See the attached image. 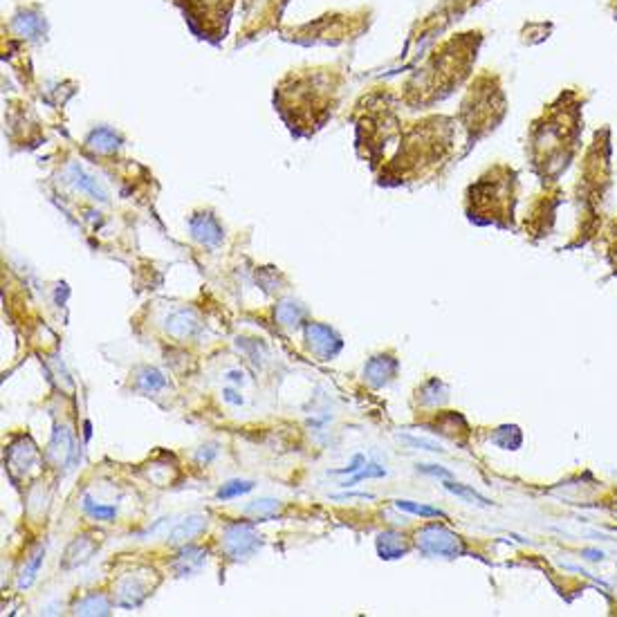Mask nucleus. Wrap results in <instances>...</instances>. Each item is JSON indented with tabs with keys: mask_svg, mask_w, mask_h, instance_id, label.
<instances>
[{
	"mask_svg": "<svg viewBox=\"0 0 617 617\" xmlns=\"http://www.w3.org/2000/svg\"><path fill=\"white\" fill-rule=\"evenodd\" d=\"M43 559H45V546H39L34 555L30 557V561L23 565L20 577H18V588H30L34 584V579H36V575H39V568H41Z\"/></svg>",
	"mask_w": 617,
	"mask_h": 617,
	"instance_id": "17",
	"label": "nucleus"
},
{
	"mask_svg": "<svg viewBox=\"0 0 617 617\" xmlns=\"http://www.w3.org/2000/svg\"><path fill=\"white\" fill-rule=\"evenodd\" d=\"M281 510V501L276 498H258V501H251L249 505L245 508V514H254L256 521H265L272 519V516Z\"/></svg>",
	"mask_w": 617,
	"mask_h": 617,
	"instance_id": "18",
	"label": "nucleus"
},
{
	"mask_svg": "<svg viewBox=\"0 0 617 617\" xmlns=\"http://www.w3.org/2000/svg\"><path fill=\"white\" fill-rule=\"evenodd\" d=\"M415 546L426 557H443V559H456L465 552L462 539L447 530L445 525H424L422 530L415 534Z\"/></svg>",
	"mask_w": 617,
	"mask_h": 617,
	"instance_id": "1",
	"label": "nucleus"
},
{
	"mask_svg": "<svg viewBox=\"0 0 617 617\" xmlns=\"http://www.w3.org/2000/svg\"><path fill=\"white\" fill-rule=\"evenodd\" d=\"M207 561V552L200 550V548H193V546H186L178 557H175L173 561V568L175 573H178L180 577H186V575H193L198 573L200 568L205 565Z\"/></svg>",
	"mask_w": 617,
	"mask_h": 617,
	"instance_id": "10",
	"label": "nucleus"
},
{
	"mask_svg": "<svg viewBox=\"0 0 617 617\" xmlns=\"http://www.w3.org/2000/svg\"><path fill=\"white\" fill-rule=\"evenodd\" d=\"M418 472L422 474H431V476H443V478H451V472L438 467V465H418Z\"/></svg>",
	"mask_w": 617,
	"mask_h": 617,
	"instance_id": "25",
	"label": "nucleus"
},
{
	"mask_svg": "<svg viewBox=\"0 0 617 617\" xmlns=\"http://www.w3.org/2000/svg\"><path fill=\"white\" fill-rule=\"evenodd\" d=\"M584 555H588V559H601L604 557V552H599V550H584Z\"/></svg>",
	"mask_w": 617,
	"mask_h": 617,
	"instance_id": "27",
	"label": "nucleus"
},
{
	"mask_svg": "<svg viewBox=\"0 0 617 617\" xmlns=\"http://www.w3.org/2000/svg\"><path fill=\"white\" fill-rule=\"evenodd\" d=\"M99 544L90 537V534H81L72 541V544L66 548L63 552V559H61V568L63 570H72V568H79V565L88 563L97 552Z\"/></svg>",
	"mask_w": 617,
	"mask_h": 617,
	"instance_id": "4",
	"label": "nucleus"
},
{
	"mask_svg": "<svg viewBox=\"0 0 617 617\" xmlns=\"http://www.w3.org/2000/svg\"><path fill=\"white\" fill-rule=\"evenodd\" d=\"M74 613L77 615H108L110 613V599L102 593H90L74 604Z\"/></svg>",
	"mask_w": 617,
	"mask_h": 617,
	"instance_id": "14",
	"label": "nucleus"
},
{
	"mask_svg": "<svg viewBox=\"0 0 617 617\" xmlns=\"http://www.w3.org/2000/svg\"><path fill=\"white\" fill-rule=\"evenodd\" d=\"M377 552L380 557L391 561V559H400L407 555V544H405V537L393 532V530H386L377 537Z\"/></svg>",
	"mask_w": 617,
	"mask_h": 617,
	"instance_id": "12",
	"label": "nucleus"
},
{
	"mask_svg": "<svg viewBox=\"0 0 617 617\" xmlns=\"http://www.w3.org/2000/svg\"><path fill=\"white\" fill-rule=\"evenodd\" d=\"M47 453L59 467H66V465L70 462V458L74 456V438H72V431L68 429V426H56L54 433H52V440H49Z\"/></svg>",
	"mask_w": 617,
	"mask_h": 617,
	"instance_id": "9",
	"label": "nucleus"
},
{
	"mask_svg": "<svg viewBox=\"0 0 617 617\" xmlns=\"http://www.w3.org/2000/svg\"><path fill=\"white\" fill-rule=\"evenodd\" d=\"M364 465H366V458L361 456V453H357L355 458H352V462L348 465V467H344V469H337V472H333V474H357Z\"/></svg>",
	"mask_w": 617,
	"mask_h": 617,
	"instance_id": "24",
	"label": "nucleus"
},
{
	"mask_svg": "<svg viewBox=\"0 0 617 617\" xmlns=\"http://www.w3.org/2000/svg\"><path fill=\"white\" fill-rule=\"evenodd\" d=\"M380 476H386V469L380 467L377 462H369V465H364V469H359L355 476L348 478L346 483H342V487H352V485H357L359 481H366V478H380Z\"/></svg>",
	"mask_w": 617,
	"mask_h": 617,
	"instance_id": "22",
	"label": "nucleus"
},
{
	"mask_svg": "<svg viewBox=\"0 0 617 617\" xmlns=\"http://www.w3.org/2000/svg\"><path fill=\"white\" fill-rule=\"evenodd\" d=\"M220 546L224 550V555L234 559V561H245L249 557H254L263 546V537L256 532L254 523L247 521H238L224 527Z\"/></svg>",
	"mask_w": 617,
	"mask_h": 617,
	"instance_id": "2",
	"label": "nucleus"
},
{
	"mask_svg": "<svg viewBox=\"0 0 617 617\" xmlns=\"http://www.w3.org/2000/svg\"><path fill=\"white\" fill-rule=\"evenodd\" d=\"M205 527H207V516L188 514V516H184L182 521H175V525L171 527V532L167 534V539L171 541V544H186V541H191L198 534H203Z\"/></svg>",
	"mask_w": 617,
	"mask_h": 617,
	"instance_id": "8",
	"label": "nucleus"
},
{
	"mask_svg": "<svg viewBox=\"0 0 617 617\" xmlns=\"http://www.w3.org/2000/svg\"><path fill=\"white\" fill-rule=\"evenodd\" d=\"M135 384L144 393H155V391H160V388L167 386V380H164V375H162L157 369H153V366H142L140 371L135 373Z\"/></svg>",
	"mask_w": 617,
	"mask_h": 617,
	"instance_id": "15",
	"label": "nucleus"
},
{
	"mask_svg": "<svg viewBox=\"0 0 617 617\" xmlns=\"http://www.w3.org/2000/svg\"><path fill=\"white\" fill-rule=\"evenodd\" d=\"M81 510L95 521H112L117 516L115 505H104V503H97L90 494H85L81 501Z\"/></svg>",
	"mask_w": 617,
	"mask_h": 617,
	"instance_id": "16",
	"label": "nucleus"
},
{
	"mask_svg": "<svg viewBox=\"0 0 617 617\" xmlns=\"http://www.w3.org/2000/svg\"><path fill=\"white\" fill-rule=\"evenodd\" d=\"M405 440L409 445H413V447H422L424 451H438V453H445V449L440 447V445H436V443H431V440H424V438H413V436H405Z\"/></svg>",
	"mask_w": 617,
	"mask_h": 617,
	"instance_id": "23",
	"label": "nucleus"
},
{
	"mask_svg": "<svg viewBox=\"0 0 617 617\" xmlns=\"http://www.w3.org/2000/svg\"><path fill=\"white\" fill-rule=\"evenodd\" d=\"M395 373H397V359L388 357V355H377L366 364V366H364V380H366L371 386L380 388V386L391 382Z\"/></svg>",
	"mask_w": 617,
	"mask_h": 617,
	"instance_id": "6",
	"label": "nucleus"
},
{
	"mask_svg": "<svg viewBox=\"0 0 617 617\" xmlns=\"http://www.w3.org/2000/svg\"><path fill=\"white\" fill-rule=\"evenodd\" d=\"M445 489L447 492H451V494H456L458 498H462V501H469V503H476V505H483V508H489L492 505V501L489 498H485V496H481L476 492V489H472V487H465V485H458V483H445Z\"/></svg>",
	"mask_w": 617,
	"mask_h": 617,
	"instance_id": "20",
	"label": "nucleus"
},
{
	"mask_svg": "<svg viewBox=\"0 0 617 617\" xmlns=\"http://www.w3.org/2000/svg\"><path fill=\"white\" fill-rule=\"evenodd\" d=\"M304 317H306V310L294 299L281 301L274 310V319L279 321V325H283V328H296V325H301V321H304Z\"/></svg>",
	"mask_w": 617,
	"mask_h": 617,
	"instance_id": "13",
	"label": "nucleus"
},
{
	"mask_svg": "<svg viewBox=\"0 0 617 617\" xmlns=\"http://www.w3.org/2000/svg\"><path fill=\"white\" fill-rule=\"evenodd\" d=\"M306 342H308V348L314 352V355L325 359V361L337 357L339 352H342V348H344L342 337H339L330 328V325L317 323V321H310L306 325Z\"/></svg>",
	"mask_w": 617,
	"mask_h": 617,
	"instance_id": "3",
	"label": "nucleus"
},
{
	"mask_svg": "<svg viewBox=\"0 0 617 617\" xmlns=\"http://www.w3.org/2000/svg\"><path fill=\"white\" fill-rule=\"evenodd\" d=\"M224 400H227V402H234V405H241V402H243L241 397H236V393L229 391V388H227V391H224Z\"/></svg>",
	"mask_w": 617,
	"mask_h": 617,
	"instance_id": "26",
	"label": "nucleus"
},
{
	"mask_svg": "<svg viewBox=\"0 0 617 617\" xmlns=\"http://www.w3.org/2000/svg\"><path fill=\"white\" fill-rule=\"evenodd\" d=\"M397 510L402 512H409V514H415V516H426V519H445V512L438 510V508H431V505H422V503H415V501H395Z\"/></svg>",
	"mask_w": 617,
	"mask_h": 617,
	"instance_id": "19",
	"label": "nucleus"
},
{
	"mask_svg": "<svg viewBox=\"0 0 617 617\" xmlns=\"http://www.w3.org/2000/svg\"><path fill=\"white\" fill-rule=\"evenodd\" d=\"M39 460V451H36L34 443L30 438H20L18 443L9 445L7 458L5 462L9 465V472H28L32 467V462Z\"/></svg>",
	"mask_w": 617,
	"mask_h": 617,
	"instance_id": "7",
	"label": "nucleus"
},
{
	"mask_svg": "<svg viewBox=\"0 0 617 617\" xmlns=\"http://www.w3.org/2000/svg\"><path fill=\"white\" fill-rule=\"evenodd\" d=\"M117 597H115V604L121 609H137L142 606V601L148 597V586L142 584V579L137 575H128L124 577L121 582L117 584Z\"/></svg>",
	"mask_w": 617,
	"mask_h": 617,
	"instance_id": "5",
	"label": "nucleus"
},
{
	"mask_svg": "<svg viewBox=\"0 0 617 617\" xmlns=\"http://www.w3.org/2000/svg\"><path fill=\"white\" fill-rule=\"evenodd\" d=\"M167 333L175 339H188L198 333V321L193 317V312H173L171 317L167 319Z\"/></svg>",
	"mask_w": 617,
	"mask_h": 617,
	"instance_id": "11",
	"label": "nucleus"
},
{
	"mask_svg": "<svg viewBox=\"0 0 617 617\" xmlns=\"http://www.w3.org/2000/svg\"><path fill=\"white\" fill-rule=\"evenodd\" d=\"M227 377H229L232 382H243V373H238V371H229Z\"/></svg>",
	"mask_w": 617,
	"mask_h": 617,
	"instance_id": "28",
	"label": "nucleus"
},
{
	"mask_svg": "<svg viewBox=\"0 0 617 617\" xmlns=\"http://www.w3.org/2000/svg\"><path fill=\"white\" fill-rule=\"evenodd\" d=\"M251 489H254V483H251V481H229V483H224L218 489L216 496L220 501H232V498H238V496L251 492Z\"/></svg>",
	"mask_w": 617,
	"mask_h": 617,
	"instance_id": "21",
	"label": "nucleus"
}]
</instances>
